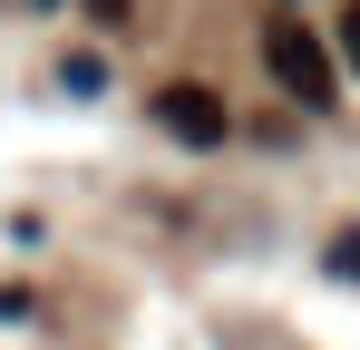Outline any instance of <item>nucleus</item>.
Instances as JSON below:
<instances>
[{
  "label": "nucleus",
  "instance_id": "7ed1b4c3",
  "mask_svg": "<svg viewBox=\"0 0 360 350\" xmlns=\"http://www.w3.org/2000/svg\"><path fill=\"white\" fill-rule=\"evenodd\" d=\"M59 88H78V98H98V88H108V68H98V58H68V68H59Z\"/></svg>",
  "mask_w": 360,
  "mask_h": 350
},
{
  "label": "nucleus",
  "instance_id": "423d86ee",
  "mask_svg": "<svg viewBox=\"0 0 360 350\" xmlns=\"http://www.w3.org/2000/svg\"><path fill=\"white\" fill-rule=\"evenodd\" d=\"M20 311H30V292H20V283H0V321H20Z\"/></svg>",
  "mask_w": 360,
  "mask_h": 350
},
{
  "label": "nucleus",
  "instance_id": "f257e3e1",
  "mask_svg": "<svg viewBox=\"0 0 360 350\" xmlns=\"http://www.w3.org/2000/svg\"><path fill=\"white\" fill-rule=\"evenodd\" d=\"M263 68H273V78L292 88L302 108H331V98H341V78H331V49H321V39L302 30L292 10H283V20H263Z\"/></svg>",
  "mask_w": 360,
  "mask_h": 350
},
{
  "label": "nucleus",
  "instance_id": "f03ea898",
  "mask_svg": "<svg viewBox=\"0 0 360 350\" xmlns=\"http://www.w3.org/2000/svg\"><path fill=\"white\" fill-rule=\"evenodd\" d=\"M156 117L176 127L185 146H224V136H234V117H224V98H214V88H195V78H176V88H156Z\"/></svg>",
  "mask_w": 360,
  "mask_h": 350
},
{
  "label": "nucleus",
  "instance_id": "20e7f679",
  "mask_svg": "<svg viewBox=\"0 0 360 350\" xmlns=\"http://www.w3.org/2000/svg\"><path fill=\"white\" fill-rule=\"evenodd\" d=\"M331 273H360V233H341V243H331Z\"/></svg>",
  "mask_w": 360,
  "mask_h": 350
},
{
  "label": "nucleus",
  "instance_id": "39448f33",
  "mask_svg": "<svg viewBox=\"0 0 360 350\" xmlns=\"http://www.w3.org/2000/svg\"><path fill=\"white\" fill-rule=\"evenodd\" d=\"M341 49H351V68H360V0L341 10Z\"/></svg>",
  "mask_w": 360,
  "mask_h": 350
},
{
  "label": "nucleus",
  "instance_id": "0eeeda50",
  "mask_svg": "<svg viewBox=\"0 0 360 350\" xmlns=\"http://www.w3.org/2000/svg\"><path fill=\"white\" fill-rule=\"evenodd\" d=\"M88 10H98V20H127V0H88Z\"/></svg>",
  "mask_w": 360,
  "mask_h": 350
}]
</instances>
